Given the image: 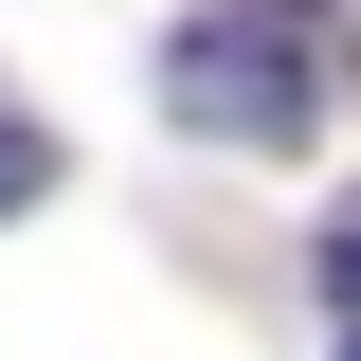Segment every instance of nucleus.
<instances>
[{
  "mask_svg": "<svg viewBox=\"0 0 361 361\" xmlns=\"http://www.w3.org/2000/svg\"><path fill=\"white\" fill-rule=\"evenodd\" d=\"M163 109L217 145H307L325 127V0H217L163 37Z\"/></svg>",
  "mask_w": 361,
  "mask_h": 361,
  "instance_id": "obj_1",
  "label": "nucleus"
},
{
  "mask_svg": "<svg viewBox=\"0 0 361 361\" xmlns=\"http://www.w3.org/2000/svg\"><path fill=\"white\" fill-rule=\"evenodd\" d=\"M18 199H54V127H18V109H0V217H18Z\"/></svg>",
  "mask_w": 361,
  "mask_h": 361,
  "instance_id": "obj_2",
  "label": "nucleus"
},
{
  "mask_svg": "<svg viewBox=\"0 0 361 361\" xmlns=\"http://www.w3.org/2000/svg\"><path fill=\"white\" fill-rule=\"evenodd\" d=\"M325 307L361 325V199H343V217H325Z\"/></svg>",
  "mask_w": 361,
  "mask_h": 361,
  "instance_id": "obj_3",
  "label": "nucleus"
},
{
  "mask_svg": "<svg viewBox=\"0 0 361 361\" xmlns=\"http://www.w3.org/2000/svg\"><path fill=\"white\" fill-rule=\"evenodd\" d=\"M343 361H361V325H343Z\"/></svg>",
  "mask_w": 361,
  "mask_h": 361,
  "instance_id": "obj_4",
  "label": "nucleus"
}]
</instances>
